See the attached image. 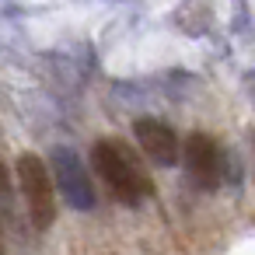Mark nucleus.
<instances>
[{"mask_svg":"<svg viewBox=\"0 0 255 255\" xmlns=\"http://www.w3.org/2000/svg\"><path fill=\"white\" fill-rule=\"evenodd\" d=\"M91 168L102 175L112 199L123 206H143L154 196V182H150L147 168L140 164L133 147H126L123 140H112V136L98 140L91 147Z\"/></svg>","mask_w":255,"mask_h":255,"instance_id":"1","label":"nucleus"},{"mask_svg":"<svg viewBox=\"0 0 255 255\" xmlns=\"http://www.w3.org/2000/svg\"><path fill=\"white\" fill-rule=\"evenodd\" d=\"M18 182H21V196L28 206V217L39 231H46L56 220V185H53V171L39 154H21L18 157Z\"/></svg>","mask_w":255,"mask_h":255,"instance_id":"2","label":"nucleus"},{"mask_svg":"<svg viewBox=\"0 0 255 255\" xmlns=\"http://www.w3.org/2000/svg\"><path fill=\"white\" fill-rule=\"evenodd\" d=\"M49 171H53L56 189H60V196H63L67 206H74V210H91V206H95V189H91L88 168H84V161L77 157V150H70V147H53V154H49Z\"/></svg>","mask_w":255,"mask_h":255,"instance_id":"3","label":"nucleus"},{"mask_svg":"<svg viewBox=\"0 0 255 255\" xmlns=\"http://www.w3.org/2000/svg\"><path fill=\"white\" fill-rule=\"evenodd\" d=\"M182 161H185V175H189L199 189H217V185H220V178H224V157H220V147H217L213 136L192 133V136L185 140Z\"/></svg>","mask_w":255,"mask_h":255,"instance_id":"4","label":"nucleus"},{"mask_svg":"<svg viewBox=\"0 0 255 255\" xmlns=\"http://www.w3.org/2000/svg\"><path fill=\"white\" fill-rule=\"evenodd\" d=\"M133 140L136 147L161 168H171L178 161V140H175V129L161 119H136L133 123Z\"/></svg>","mask_w":255,"mask_h":255,"instance_id":"5","label":"nucleus"},{"mask_svg":"<svg viewBox=\"0 0 255 255\" xmlns=\"http://www.w3.org/2000/svg\"><path fill=\"white\" fill-rule=\"evenodd\" d=\"M0 196H11V171L4 168V157H0Z\"/></svg>","mask_w":255,"mask_h":255,"instance_id":"6","label":"nucleus"},{"mask_svg":"<svg viewBox=\"0 0 255 255\" xmlns=\"http://www.w3.org/2000/svg\"><path fill=\"white\" fill-rule=\"evenodd\" d=\"M0 255H7V245H4V234H0Z\"/></svg>","mask_w":255,"mask_h":255,"instance_id":"7","label":"nucleus"}]
</instances>
